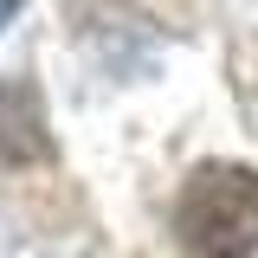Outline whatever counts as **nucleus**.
I'll use <instances>...</instances> for the list:
<instances>
[{"label":"nucleus","instance_id":"obj_2","mask_svg":"<svg viewBox=\"0 0 258 258\" xmlns=\"http://www.w3.org/2000/svg\"><path fill=\"white\" fill-rule=\"evenodd\" d=\"M52 161V129L32 78L0 84V168H45Z\"/></svg>","mask_w":258,"mask_h":258},{"label":"nucleus","instance_id":"obj_3","mask_svg":"<svg viewBox=\"0 0 258 258\" xmlns=\"http://www.w3.org/2000/svg\"><path fill=\"white\" fill-rule=\"evenodd\" d=\"M20 7H26V0H0V26H7V20H13Z\"/></svg>","mask_w":258,"mask_h":258},{"label":"nucleus","instance_id":"obj_1","mask_svg":"<svg viewBox=\"0 0 258 258\" xmlns=\"http://www.w3.org/2000/svg\"><path fill=\"white\" fill-rule=\"evenodd\" d=\"M174 239L187 258H245L258 252V174L239 161L194 168L174 200Z\"/></svg>","mask_w":258,"mask_h":258}]
</instances>
